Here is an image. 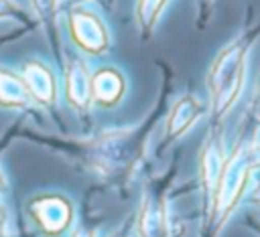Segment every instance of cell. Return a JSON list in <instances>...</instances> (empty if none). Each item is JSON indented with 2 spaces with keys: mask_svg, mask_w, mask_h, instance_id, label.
<instances>
[{
  "mask_svg": "<svg viewBox=\"0 0 260 237\" xmlns=\"http://www.w3.org/2000/svg\"><path fill=\"white\" fill-rule=\"evenodd\" d=\"M252 199H254V201H256V203L260 205V184H258V188L254 190V194H252Z\"/></svg>",
  "mask_w": 260,
  "mask_h": 237,
  "instance_id": "8992f818",
  "label": "cell"
},
{
  "mask_svg": "<svg viewBox=\"0 0 260 237\" xmlns=\"http://www.w3.org/2000/svg\"><path fill=\"white\" fill-rule=\"evenodd\" d=\"M211 93H213V111L215 115H221L232 101L238 95L240 89V69H238V61L234 57L221 59L213 71L211 77Z\"/></svg>",
  "mask_w": 260,
  "mask_h": 237,
  "instance_id": "6da1fadb",
  "label": "cell"
},
{
  "mask_svg": "<svg viewBox=\"0 0 260 237\" xmlns=\"http://www.w3.org/2000/svg\"><path fill=\"white\" fill-rule=\"evenodd\" d=\"M138 233H140V237H167L169 235L165 213L156 203H146L144 205V209L140 213Z\"/></svg>",
  "mask_w": 260,
  "mask_h": 237,
  "instance_id": "277c9868",
  "label": "cell"
},
{
  "mask_svg": "<svg viewBox=\"0 0 260 237\" xmlns=\"http://www.w3.org/2000/svg\"><path fill=\"white\" fill-rule=\"evenodd\" d=\"M221 170H223V156H221V148L217 142H211L205 152H203V158H201V176H203V186L207 190V196L213 199V192H215V186H217V180L221 176Z\"/></svg>",
  "mask_w": 260,
  "mask_h": 237,
  "instance_id": "7a4b0ae2",
  "label": "cell"
},
{
  "mask_svg": "<svg viewBox=\"0 0 260 237\" xmlns=\"http://www.w3.org/2000/svg\"><path fill=\"white\" fill-rule=\"evenodd\" d=\"M199 113H201V107H199L197 101H193L191 97L181 99V101L175 105V109H173V113H171V117H169V128H167L169 138L183 134V132L199 117Z\"/></svg>",
  "mask_w": 260,
  "mask_h": 237,
  "instance_id": "3957f363",
  "label": "cell"
},
{
  "mask_svg": "<svg viewBox=\"0 0 260 237\" xmlns=\"http://www.w3.org/2000/svg\"><path fill=\"white\" fill-rule=\"evenodd\" d=\"M114 237H124V235H114Z\"/></svg>",
  "mask_w": 260,
  "mask_h": 237,
  "instance_id": "ba28073f",
  "label": "cell"
},
{
  "mask_svg": "<svg viewBox=\"0 0 260 237\" xmlns=\"http://www.w3.org/2000/svg\"><path fill=\"white\" fill-rule=\"evenodd\" d=\"M75 237H91V235H89V233H85V231H79Z\"/></svg>",
  "mask_w": 260,
  "mask_h": 237,
  "instance_id": "52a82bcc",
  "label": "cell"
},
{
  "mask_svg": "<svg viewBox=\"0 0 260 237\" xmlns=\"http://www.w3.org/2000/svg\"><path fill=\"white\" fill-rule=\"evenodd\" d=\"M39 221L43 223V227L47 231L57 233L69 223V207L59 199L45 201L39 211Z\"/></svg>",
  "mask_w": 260,
  "mask_h": 237,
  "instance_id": "5b68a950",
  "label": "cell"
}]
</instances>
